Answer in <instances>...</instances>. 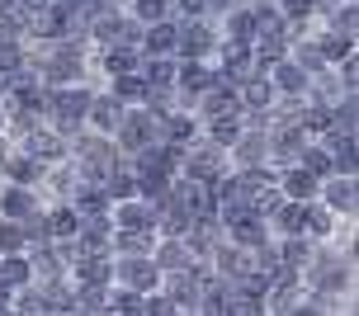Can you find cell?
I'll list each match as a JSON object with an SVG mask.
<instances>
[{
    "label": "cell",
    "mask_w": 359,
    "mask_h": 316,
    "mask_svg": "<svg viewBox=\"0 0 359 316\" xmlns=\"http://www.w3.org/2000/svg\"><path fill=\"white\" fill-rule=\"evenodd\" d=\"M217 43H222V34L213 19H189L175 29V62H213Z\"/></svg>",
    "instance_id": "obj_2"
},
{
    "label": "cell",
    "mask_w": 359,
    "mask_h": 316,
    "mask_svg": "<svg viewBox=\"0 0 359 316\" xmlns=\"http://www.w3.org/2000/svg\"><path fill=\"white\" fill-rule=\"evenodd\" d=\"M175 67H180L175 57H151V62H142L137 76L147 90H175Z\"/></svg>",
    "instance_id": "obj_32"
},
{
    "label": "cell",
    "mask_w": 359,
    "mask_h": 316,
    "mask_svg": "<svg viewBox=\"0 0 359 316\" xmlns=\"http://www.w3.org/2000/svg\"><path fill=\"white\" fill-rule=\"evenodd\" d=\"M0 137H5V109H0Z\"/></svg>",
    "instance_id": "obj_46"
},
{
    "label": "cell",
    "mask_w": 359,
    "mask_h": 316,
    "mask_svg": "<svg viewBox=\"0 0 359 316\" xmlns=\"http://www.w3.org/2000/svg\"><path fill=\"white\" fill-rule=\"evenodd\" d=\"M198 137H203V128H198V118H194V114H184V109H175L170 118H161V123H156V142L180 146V151H184V146H194Z\"/></svg>",
    "instance_id": "obj_15"
},
{
    "label": "cell",
    "mask_w": 359,
    "mask_h": 316,
    "mask_svg": "<svg viewBox=\"0 0 359 316\" xmlns=\"http://www.w3.org/2000/svg\"><path fill=\"white\" fill-rule=\"evenodd\" d=\"M10 255H29V241H24V227L19 222H5L0 217V260H10Z\"/></svg>",
    "instance_id": "obj_37"
},
{
    "label": "cell",
    "mask_w": 359,
    "mask_h": 316,
    "mask_svg": "<svg viewBox=\"0 0 359 316\" xmlns=\"http://www.w3.org/2000/svg\"><path fill=\"white\" fill-rule=\"evenodd\" d=\"M0 283H5L10 293H24V288H34V269H29V255H10V260H0Z\"/></svg>",
    "instance_id": "obj_35"
},
{
    "label": "cell",
    "mask_w": 359,
    "mask_h": 316,
    "mask_svg": "<svg viewBox=\"0 0 359 316\" xmlns=\"http://www.w3.org/2000/svg\"><path fill=\"white\" fill-rule=\"evenodd\" d=\"M43 217H48V241H76L81 217H76L72 203H48V208H43Z\"/></svg>",
    "instance_id": "obj_26"
},
{
    "label": "cell",
    "mask_w": 359,
    "mask_h": 316,
    "mask_svg": "<svg viewBox=\"0 0 359 316\" xmlns=\"http://www.w3.org/2000/svg\"><path fill=\"white\" fill-rule=\"evenodd\" d=\"M109 222H114V231H151V236H156V208L142 203V198L114 203V208H109Z\"/></svg>",
    "instance_id": "obj_14"
},
{
    "label": "cell",
    "mask_w": 359,
    "mask_h": 316,
    "mask_svg": "<svg viewBox=\"0 0 359 316\" xmlns=\"http://www.w3.org/2000/svg\"><path fill=\"white\" fill-rule=\"evenodd\" d=\"M317 203H322V208L331 212L336 222H355V217H359V179H345V175L322 179Z\"/></svg>",
    "instance_id": "obj_7"
},
{
    "label": "cell",
    "mask_w": 359,
    "mask_h": 316,
    "mask_svg": "<svg viewBox=\"0 0 359 316\" xmlns=\"http://www.w3.org/2000/svg\"><path fill=\"white\" fill-rule=\"evenodd\" d=\"M10 312H15V316H53L38 288H24V293H15V302H10Z\"/></svg>",
    "instance_id": "obj_38"
},
{
    "label": "cell",
    "mask_w": 359,
    "mask_h": 316,
    "mask_svg": "<svg viewBox=\"0 0 359 316\" xmlns=\"http://www.w3.org/2000/svg\"><path fill=\"white\" fill-rule=\"evenodd\" d=\"M312 241L307 236H288V241H274V255H279V264H288L293 274H303L307 264H312Z\"/></svg>",
    "instance_id": "obj_30"
},
{
    "label": "cell",
    "mask_w": 359,
    "mask_h": 316,
    "mask_svg": "<svg viewBox=\"0 0 359 316\" xmlns=\"http://www.w3.org/2000/svg\"><path fill=\"white\" fill-rule=\"evenodd\" d=\"M100 189H104L109 208H114V203H128V198H137V175L128 170V160H118V165H109V170H104Z\"/></svg>",
    "instance_id": "obj_21"
},
{
    "label": "cell",
    "mask_w": 359,
    "mask_h": 316,
    "mask_svg": "<svg viewBox=\"0 0 359 316\" xmlns=\"http://www.w3.org/2000/svg\"><path fill=\"white\" fill-rule=\"evenodd\" d=\"M288 316H326V312H322V307H317V302H307V298H303V302H298V307H293V312H288Z\"/></svg>",
    "instance_id": "obj_43"
},
{
    "label": "cell",
    "mask_w": 359,
    "mask_h": 316,
    "mask_svg": "<svg viewBox=\"0 0 359 316\" xmlns=\"http://www.w3.org/2000/svg\"><path fill=\"white\" fill-rule=\"evenodd\" d=\"M198 128H203V142H213L217 151H227L241 137V114H222V118H208V123H198Z\"/></svg>",
    "instance_id": "obj_29"
},
{
    "label": "cell",
    "mask_w": 359,
    "mask_h": 316,
    "mask_svg": "<svg viewBox=\"0 0 359 316\" xmlns=\"http://www.w3.org/2000/svg\"><path fill=\"white\" fill-rule=\"evenodd\" d=\"M208 283H213V269H208V264H189V269H180V274H165L161 279V293L170 302H175L180 312H194L198 307V298H203V288H208Z\"/></svg>",
    "instance_id": "obj_3"
},
{
    "label": "cell",
    "mask_w": 359,
    "mask_h": 316,
    "mask_svg": "<svg viewBox=\"0 0 359 316\" xmlns=\"http://www.w3.org/2000/svg\"><path fill=\"white\" fill-rule=\"evenodd\" d=\"M184 316H198V312H184Z\"/></svg>",
    "instance_id": "obj_48"
},
{
    "label": "cell",
    "mask_w": 359,
    "mask_h": 316,
    "mask_svg": "<svg viewBox=\"0 0 359 316\" xmlns=\"http://www.w3.org/2000/svg\"><path fill=\"white\" fill-rule=\"evenodd\" d=\"M151 264H156V269H161V279L165 274H180V269H189V250H184V241H161V236H156V246H151Z\"/></svg>",
    "instance_id": "obj_27"
},
{
    "label": "cell",
    "mask_w": 359,
    "mask_h": 316,
    "mask_svg": "<svg viewBox=\"0 0 359 316\" xmlns=\"http://www.w3.org/2000/svg\"><path fill=\"white\" fill-rule=\"evenodd\" d=\"M10 151H15V146H10V142L0 137V170H5V160H10Z\"/></svg>",
    "instance_id": "obj_45"
},
{
    "label": "cell",
    "mask_w": 359,
    "mask_h": 316,
    "mask_svg": "<svg viewBox=\"0 0 359 316\" xmlns=\"http://www.w3.org/2000/svg\"><path fill=\"white\" fill-rule=\"evenodd\" d=\"M222 241H227V246H241V250H265L269 246V227L251 212V217H241V222H232V227H222Z\"/></svg>",
    "instance_id": "obj_18"
},
{
    "label": "cell",
    "mask_w": 359,
    "mask_h": 316,
    "mask_svg": "<svg viewBox=\"0 0 359 316\" xmlns=\"http://www.w3.org/2000/svg\"><path fill=\"white\" fill-rule=\"evenodd\" d=\"M322 29L345 34V38H359V5H336V10L322 19Z\"/></svg>",
    "instance_id": "obj_36"
},
{
    "label": "cell",
    "mask_w": 359,
    "mask_h": 316,
    "mask_svg": "<svg viewBox=\"0 0 359 316\" xmlns=\"http://www.w3.org/2000/svg\"><path fill=\"white\" fill-rule=\"evenodd\" d=\"M10 302H15V293H10V288L0 283V312H10Z\"/></svg>",
    "instance_id": "obj_44"
},
{
    "label": "cell",
    "mask_w": 359,
    "mask_h": 316,
    "mask_svg": "<svg viewBox=\"0 0 359 316\" xmlns=\"http://www.w3.org/2000/svg\"><path fill=\"white\" fill-rule=\"evenodd\" d=\"M123 10H128V19H133L137 29H151V24L170 19V0H128Z\"/></svg>",
    "instance_id": "obj_34"
},
{
    "label": "cell",
    "mask_w": 359,
    "mask_h": 316,
    "mask_svg": "<svg viewBox=\"0 0 359 316\" xmlns=\"http://www.w3.org/2000/svg\"><path fill=\"white\" fill-rule=\"evenodd\" d=\"M317 179L307 175L303 165H288V170H279V198L284 203H317Z\"/></svg>",
    "instance_id": "obj_17"
},
{
    "label": "cell",
    "mask_w": 359,
    "mask_h": 316,
    "mask_svg": "<svg viewBox=\"0 0 359 316\" xmlns=\"http://www.w3.org/2000/svg\"><path fill=\"white\" fill-rule=\"evenodd\" d=\"M0 184L38 189V184H43V165H38V160H29L24 151H10V160H5V170H0Z\"/></svg>",
    "instance_id": "obj_23"
},
{
    "label": "cell",
    "mask_w": 359,
    "mask_h": 316,
    "mask_svg": "<svg viewBox=\"0 0 359 316\" xmlns=\"http://www.w3.org/2000/svg\"><path fill=\"white\" fill-rule=\"evenodd\" d=\"M217 34H222V43H241V48H251L255 34H260V15H255L251 5H232L227 15L217 19Z\"/></svg>",
    "instance_id": "obj_12"
},
{
    "label": "cell",
    "mask_w": 359,
    "mask_h": 316,
    "mask_svg": "<svg viewBox=\"0 0 359 316\" xmlns=\"http://www.w3.org/2000/svg\"><path fill=\"white\" fill-rule=\"evenodd\" d=\"M104 90L123 109H142L147 104V85H142V76H137V71H133V76H118V81H104Z\"/></svg>",
    "instance_id": "obj_31"
},
{
    "label": "cell",
    "mask_w": 359,
    "mask_h": 316,
    "mask_svg": "<svg viewBox=\"0 0 359 316\" xmlns=\"http://www.w3.org/2000/svg\"><path fill=\"white\" fill-rule=\"evenodd\" d=\"M114 288H123V293H137V298H151V293H161V269L151 264V255L114 260Z\"/></svg>",
    "instance_id": "obj_5"
},
{
    "label": "cell",
    "mask_w": 359,
    "mask_h": 316,
    "mask_svg": "<svg viewBox=\"0 0 359 316\" xmlns=\"http://www.w3.org/2000/svg\"><path fill=\"white\" fill-rule=\"evenodd\" d=\"M222 114H241V104H236V90L217 81V85L194 104V118H198V123H208V118H222Z\"/></svg>",
    "instance_id": "obj_20"
},
{
    "label": "cell",
    "mask_w": 359,
    "mask_h": 316,
    "mask_svg": "<svg viewBox=\"0 0 359 316\" xmlns=\"http://www.w3.org/2000/svg\"><path fill=\"white\" fill-rule=\"evenodd\" d=\"M123 114H128V109L100 85V90H95V99H90V114H86V132H100V137L114 142V128L123 123Z\"/></svg>",
    "instance_id": "obj_11"
},
{
    "label": "cell",
    "mask_w": 359,
    "mask_h": 316,
    "mask_svg": "<svg viewBox=\"0 0 359 316\" xmlns=\"http://www.w3.org/2000/svg\"><path fill=\"white\" fill-rule=\"evenodd\" d=\"M48 208V198L38 189H19V184H0V217L5 222H29L34 212Z\"/></svg>",
    "instance_id": "obj_10"
},
{
    "label": "cell",
    "mask_w": 359,
    "mask_h": 316,
    "mask_svg": "<svg viewBox=\"0 0 359 316\" xmlns=\"http://www.w3.org/2000/svg\"><path fill=\"white\" fill-rule=\"evenodd\" d=\"M151 142H156V118H151L147 109H128L123 123L114 128V146H118V156L133 160L137 151H147Z\"/></svg>",
    "instance_id": "obj_6"
},
{
    "label": "cell",
    "mask_w": 359,
    "mask_h": 316,
    "mask_svg": "<svg viewBox=\"0 0 359 316\" xmlns=\"http://www.w3.org/2000/svg\"><path fill=\"white\" fill-rule=\"evenodd\" d=\"M208 269H213V279H222L232 288V283H241L246 274H255V250H241V246H227V241H222V246L208 255Z\"/></svg>",
    "instance_id": "obj_9"
},
{
    "label": "cell",
    "mask_w": 359,
    "mask_h": 316,
    "mask_svg": "<svg viewBox=\"0 0 359 316\" xmlns=\"http://www.w3.org/2000/svg\"><path fill=\"white\" fill-rule=\"evenodd\" d=\"M57 5H76V0H57Z\"/></svg>",
    "instance_id": "obj_47"
},
{
    "label": "cell",
    "mask_w": 359,
    "mask_h": 316,
    "mask_svg": "<svg viewBox=\"0 0 359 316\" xmlns=\"http://www.w3.org/2000/svg\"><path fill=\"white\" fill-rule=\"evenodd\" d=\"M175 19H161V24H151V29H142V43H137V53H142V62H151V57H175Z\"/></svg>",
    "instance_id": "obj_19"
},
{
    "label": "cell",
    "mask_w": 359,
    "mask_h": 316,
    "mask_svg": "<svg viewBox=\"0 0 359 316\" xmlns=\"http://www.w3.org/2000/svg\"><path fill=\"white\" fill-rule=\"evenodd\" d=\"M109 293L114 288H76V307L81 312H109Z\"/></svg>",
    "instance_id": "obj_40"
},
{
    "label": "cell",
    "mask_w": 359,
    "mask_h": 316,
    "mask_svg": "<svg viewBox=\"0 0 359 316\" xmlns=\"http://www.w3.org/2000/svg\"><path fill=\"white\" fill-rule=\"evenodd\" d=\"M67 203L76 208V217H104V212H109V198H104V189H100L95 179H81Z\"/></svg>",
    "instance_id": "obj_25"
},
{
    "label": "cell",
    "mask_w": 359,
    "mask_h": 316,
    "mask_svg": "<svg viewBox=\"0 0 359 316\" xmlns=\"http://www.w3.org/2000/svg\"><path fill=\"white\" fill-rule=\"evenodd\" d=\"M142 316H184V312H180L165 293H151V298H147V307H142Z\"/></svg>",
    "instance_id": "obj_41"
},
{
    "label": "cell",
    "mask_w": 359,
    "mask_h": 316,
    "mask_svg": "<svg viewBox=\"0 0 359 316\" xmlns=\"http://www.w3.org/2000/svg\"><path fill=\"white\" fill-rule=\"evenodd\" d=\"M265 142H269V170H288V165H298V156H303L307 132L298 123H274L265 132Z\"/></svg>",
    "instance_id": "obj_8"
},
{
    "label": "cell",
    "mask_w": 359,
    "mask_h": 316,
    "mask_svg": "<svg viewBox=\"0 0 359 316\" xmlns=\"http://www.w3.org/2000/svg\"><path fill=\"white\" fill-rule=\"evenodd\" d=\"M227 170H232V165H227V151H217L213 142L198 137L194 146H184V165H180V175H184V179H194V184H203V189H208V184H213V179H222Z\"/></svg>",
    "instance_id": "obj_4"
},
{
    "label": "cell",
    "mask_w": 359,
    "mask_h": 316,
    "mask_svg": "<svg viewBox=\"0 0 359 316\" xmlns=\"http://www.w3.org/2000/svg\"><path fill=\"white\" fill-rule=\"evenodd\" d=\"M67 279L76 288H114V255H81L67 269Z\"/></svg>",
    "instance_id": "obj_13"
},
{
    "label": "cell",
    "mask_w": 359,
    "mask_h": 316,
    "mask_svg": "<svg viewBox=\"0 0 359 316\" xmlns=\"http://www.w3.org/2000/svg\"><path fill=\"white\" fill-rule=\"evenodd\" d=\"M15 151H24L29 160H38V165L48 170V165H57V160H67V142L57 137V132H48V128H38L34 137H24V142H19Z\"/></svg>",
    "instance_id": "obj_16"
},
{
    "label": "cell",
    "mask_w": 359,
    "mask_h": 316,
    "mask_svg": "<svg viewBox=\"0 0 359 316\" xmlns=\"http://www.w3.org/2000/svg\"><path fill=\"white\" fill-rule=\"evenodd\" d=\"M147 298H137V293H123V288H114L109 293V316H142Z\"/></svg>",
    "instance_id": "obj_39"
},
{
    "label": "cell",
    "mask_w": 359,
    "mask_h": 316,
    "mask_svg": "<svg viewBox=\"0 0 359 316\" xmlns=\"http://www.w3.org/2000/svg\"><path fill=\"white\" fill-rule=\"evenodd\" d=\"M236 104H241V114H269L274 109V90H269L265 76H251L246 85H236Z\"/></svg>",
    "instance_id": "obj_24"
},
{
    "label": "cell",
    "mask_w": 359,
    "mask_h": 316,
    "mask_svg": "<svg viewBox=\"0 0 359 316\" xmlns=\"http://www.w3.org/2000/svg\"><path fill=\"white\" fill-rule=\"evenodd\" d=\"M151 246H156L151 231H114L109 255H114V260H133V255H151Z\"/></svg>",
    "instance_id": "obj_28"
},
{
    "label": "cell",
    "mask_w": 359,
    "mask_h": 316,
    "mask_svg": "<svg viewBox=\"0 0 359 316\" xmlns=\"http://www.w3.org/2000/svg\"><path fill=\"white\" fill-rule=\"evenodd\" d=\"M298 128L307 132V142H317L331 132V104H312V99H303V109H298Z\"/></svg>",
    "instance_id": "obj_33"
},
{
    "label": "cell",
    "mask_w": 359,
    "mask_h": 316,
    "mask_svg": "<svg viewBox=\"0 0 359 316\" xmlns=\"http://www.w3.org/2000/svg\"><path fill=\"white\" fill-rule=\"evenodd\" d=\"M95 90H100V81H86V85H72V90H53V104H48L43 128L57 132L62 142H72L76 132H86V114H90Z\"/></svg>",
    "instance_id": "obj_1"
},
{
    "label": "cell",
    "mask_w": 359,
    "mask_h": 316,
    "mask_svg": "<svg viewBox=\"0 0 359 316\" xmlns=\"http://www.w3.org/2000/svg\"><path fill=\"white\" fill-rule=\"evenodd\" d=\"M222 316H265V307H255V302H241V298H227Z\"/></svg>",
    "instance_id": "obj_42"
},
{
    "label": "cell",
    "mask_w": 359,
    "mask_h": 316,
    "mask_svg": "<svg viewBox=\"0 0 359 316\" xmlns=\"http://www.w3.org/2000/svg\"><path fill=\"white\" fill-rule=\"evenodd\" d=\"M312 38H317V48H322V62L326 67H341L345 57H359V38H345V34H331V29H312Z\"/></svg>",
    "instance_id": "obj_22"
}]
</instances>
